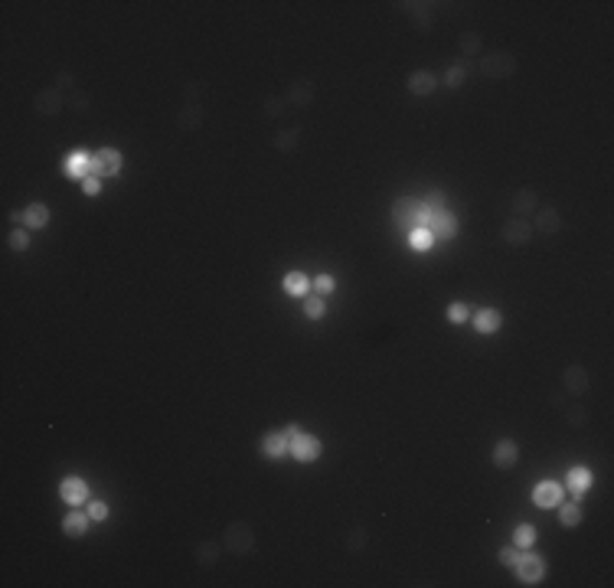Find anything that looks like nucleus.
<instances>
[{
	"instance_id": "9b49d317",
	"label": "nucleus",
	"mask_w": 614,
	"mask_h": 588,
	"mask_svg": "<svg viewBox=\"0 0 614 588\" xmlns=\"http://www.w3.org/2000/svg\"><path fill=\"white\" fill-rule=\"evenodd\" d=\"M59 497H63V503H69V507H82V503H88V484L82 481V477H65V481L59 484Z\"/></svg>"
},
{
	"instance_id": "a211bd4d",
	"label": "nucleus",
	"mask_w": 614,
	"mask_h": 588,
	"mask_svg": "<svg viewBox=\"0 0 614 588\" xmlns=\"http://www.w3.org/2000/svg\"><path fill=\"white\" fill-rule=\"evenodd\" d=\"M435 88H438V75L428 72V69H419V72L409 75V92H412V95L425 98V95H431Z\"/></svg>"
},
{
	"instance_id": "7c9ffc66",
	"label": "nucleus",
	"mask_w": 614,
	"mask_h": 588,
	"mask_svg": "<svg viewBox=\"0 0 614 588\" xmlns=\"http://www.w3.org/2000/svg\"><path fill=\"white\" fill-rule=\"evenodd\" d=\"M467 79V65H451L448 72H444V79H442V86H448V88H458Z\"/></svg>"
},
{
	"instance_id": "c756f323",
	"label": "nucleus",
	"mask_w": 614,
	"mask_h": 588,
	"mask_svg": "<svg viewBox=\"0 0 614 588\" xmlns=\"http://www.w3.org/2000/svg\"><path fill=\"white\" fill-rule=\"evenodd\" d=\"M311 291L314 294H321V298H327V294H334L337 291V278L334 275H317V278L311 281Z\"/></svg>"
},
{
	"instance_id": "39448f33",
	"label": "nucleus",
	"mask_w": 614,
	"mask_h": 588,
	"mask_svg": "<svg viewBox=\"0 0 614 588\" xmlns=\"http://www.w3.org/2000/svg\"><path fill=\"white\" fill-rule=\"evenodd\" d=\"M480 72L487 79H510V75L517 72V56L510 53H487L480 59Z\"/></svg>"
},
{
	"instance_id": "c85d7f7f",
	"label": "nucleus",
	"mask_w": 614,
	"mask_h": 588,
	"mask_svg": "<svg viewBox=\"0 0 614 588\" xmlns=\"http://www.w3.org/2000/svg\"><path fill=\"white\" fill-rule=\"evenodd\" d=\"M311 102V82H294V88H291V95H288V105H294V108H304Z\"/></svg>"
},
{
	"instance_id": "e433bc0d",
	"label": "nucleus",
	"mask_w": 614,
	"mask_h": 588,
	"mask_svg": "<svg viewBox=\"0 0 614 588\" xmlns=\"http://www.w3.org/2000/svg\"><path fill=\"white\" fill-rule=\"evenodd\" d=\"M496 559H500V566H507V569H513L519 562V549L517 546H503L500 553H496Z\"/></svg>"
},
{
	"instance_id": "412c9836",
	"label": "nucleus",
	"mask_w": 614,
	"mask_h": 588,
	"mask_svg": "<svg viewBox=\"0 0 614 588\" xmlns=\"http://www.w3.org/2000/svg\"><path fill=\"white\" fill-rule=\"evenodd\" d=\"M46 223H49V206L46 203H30L23 209V225L26 229H46Z\"/></svg>"
},
{
	"instance_id": "a19ab883",
	"label": "nucleus",
	"mask_w": 614,
	"mask_h": 588,
	"mask_svg": "<svg viewBox=\"0 0 614 588\" xmlns=\"http://www.w3.org/2000/svg\"><path fill=\"white\" fill-rule=\"evenodd\" d=\"M284 435H288V441H291V438H298V435H301V428H298V425L291 422V425L284 428Z\"/></svg>"
},
{
	"instance_id": "72a5a7b5",
	"label": "nucleus",
	"mask_w": 614,
	"mask_h": 588,
	"mask_svg": "<svg viewBox=\"0 0 614 588\" xmlns=\"http://www.w3.org/2000/svg\"><path fill=\"white\" fill-rule=\"evenodd\" d=\"M86 514H88V520H92V523H102V520H108V503L105 500H92L86 507Z\"/></svg>"
},
{
	"instance_id": "f8f14e48",
	"label": "nucleus",
	"mask_w": 614,
	"mask_h": 588,
	"mask_svg": "<svg viewBox=\"0 0 614 588\" xmlns=\"http://www.w3.org/2000/svg\"><path fill=\"white\" fill-rule=\"evenodd\" d=\"M565 484H569V493L575 497V500H582L585 493L592 491V484H595V474L588 468H569V474H565Z\"/></svg>"
},
{
	"instance_id": "473e14b6",
	"label": "nucleus",
	"mask_w": 614,
	"mask_h": 588,
	"mask_svg": "<svg viewBox=\"0 0 614 588\" xmlns=\"http://www.w3.org/2000/svg\"><path fill=\"white\" fill-rule=\"evenodd\" d=\"M448 321H451V324H464V321H471V308H467L464 301H454L451 308H448Z\"/></svg>"
},
{
	"instance_id": "dca6fc26",
	"label": "nucleus",
	"mask_w": 614,
	"mask_h": 588,
	"mask_svg": "<svg viewBox=\"0 0 614 588\" xmlns=\"http://www.w3.org/2000/svg\"><path fill=\"white\" fill-rule=\"evenodd\" d=\"M33 105H36V111H40V115H56V111L63 108V88H56V86L43 88L40 95L33 98Z\"/></svg>"
},
{
	"instance_id": "0eeeda50",
	"label": "nucleus",
	"mask_w": 614,
	"mask_h": 588,
	"mask_svg": "<svg viewBox=\"0 0 614 588\" xmlns=\"http://www.w3.org/2000/svg\"><path fill=\"white\" fill-rule=\"evenodd\" d=\"M562 500H565V487L559 481H542L533 487V503L539 510H556Z\"/></svg>"
},
{
	"instance_id": "6e6552de",
	"label": "nucleus",
	"mask_w": 614,
	"mask_h": 588,
	"mask_svg": "<svg viewBox=\"0 0 614 588\" xmlns=\"http://www.w3.org/2000/svg\"><path fill=\"white\" fill-rule=\"evenodd\" d=\"M321 438L317 435H307V431H301L298 438H291V458L294 461H301V464H314V461L321 458Z\"/></svg>"
},
{
	"instance_id": "ddd939ff",
	"label": "nucleus",
	"mask_w": 614,
	"mask_h": 588,
	"mask_svg": "<svg viewBox=\"0 0 614 588\" xmlns=\"http://www.w3.org/2000/svg\"><path fill=\"white\" fill-rule=\"evenodd\" d=\"M261 454L268 461H281L284 454H291V441L284 431H268L265 438H261Z\"/></svg>"
},
{
	"instance_id": "f257e3e1",
	"label": "nucleus",
	"mask_w": 614,
	"mask_h": 588,
	"mask_svg": "<svg viewBox=\"0 0 614 588\" xmlns=\"http://www.w3.org/2000/svg\"><path fill=\"white\" fill-rule=\"evenodd\" d=\"M392 223L405 235H409L412 229H419L421 225V200H415V196H399L396 206H392Z\"/></svg>"
},
{
	"instance_id": "7ed1b4c3",
	"label": "nucleus",
	"mask_w": 614,
	"mask_h": 588,
	"mask_svg": "<svg viewBox=\"0 0 614 588\" xmlns=\"http://www.w3.org/2000/svg\"><path fill=\"white\" fill-rule=\"evenodd\" d=\"M421 229H428L435 235V242H448V239L458 235V216H451L448 209H442V213H425L421 209Z\"/></svg>"
},
{
	"instance_id": "a878e982",
	"label": "nucleus",
	"mask_w": 614,
	"mask_h": 588,
	"mask_svg": "<svg viewBox=\"0 0 614 588\" xmlns=\"http://www.w3.org/2000/svg\"><path fill=\"white\" fill-rule=\"evenodd\" d=\"M513 546H517V549H533V546H536V526L519 523L517 530H513Z\"/></svg>"
},
{
	"instance_id": "2f4dec72",
	"label": "nucleus",
	"mask_w": 614,
	"mask_h": 588,
	"mask_svg": "<svg viewBox=\"0 0 614 588\" xmlns=\"http://www.w3.org/2000/svg\"><path fill=\"white\" fill-rule=\"evenodd\" d=\"M421 209H425V213H442V209H444V193L442 190H431L428 196L421 200Z\"/></svg>"
},
{
	"instance_id": "cd10ccee",
	"label": "nucleus",
	"mask_w": 614,
	"mask_h": 588,
	"mask_svg": "<svg viewBox=\"0 0 614 588\" xmlns=\"http://www.w3.org/2000/svg\"><path fill=\"white\" fill-rule=\"evenodd\" d=\"M409 246L415 248V252H428V248L435 246V235L419 225V229H412V232H409Z\"/></svg>"
},
{
	"instance_id": "bb28decb",
	"label": "nucleus",
	"mask_w": 614,
	"mask_h": 588,
	"mask_svg": "<svg viewBox=\"0 0 614 588\" xmlns=\"http://www.w3.org/2000/svg\"><path fill=\"white\" fill-rule=\"evenodd\" d=\"M323 314H327V301L321 298V294H307V298H304V317H311V321H321Z\"/></svg>"
},
{
	"instance_id": "f704fd0d",
	"label": "nucleus",
	"mask_w": 614,
	"mask_h": 588,
	"mask_svg": "<svg viewBox=\"0 0 614 588\" xmlns=\"http://www.w3.org/2000/svg\"><path fill=\"white\" fill-rule=\"evenodd\" d=\"M298 134H301V128H288V131H281L278 141H275V148H278V150H291L294 144H298Z\"/></svg>"
},
{
	"instance_id": "2eb2a0df",
	"label": "nucleus",
	"mask_w": 614,
	"mask_h": 588,
	"mask_svg": "<svg viewBox=\"0 0 614 588\" xmlns=\"http://www.w3.org/2000/svg\"><path fill=\"white\" fill-rule=\"evenodd\" d=\"M490 458H494V464L496 468H513V464H517L519 461V445L513 438H503V441H496L494 445V451H490Z\"/></svg>"
},
{
	"instance_id": "393cba45",
	"label": "nucleus",
	"mask_w": 614,
	"mask_h": 588,
	"mask_svg": "<svg viewBox=\"0 0 614 588\" xmlns=\"http://www.w3.org/2000/svg\"><path fill=\"white\" fill-rule=\"evenodd\" d=\"M556 510H559V523L562 526H569V530H572V526L582 523V503H579V500H569V503L562 500Z\"/></svg>"
},
{
	"instance_id": "6ab92c4d",
	"label": "nucleus",
	"mask_w": 614,
	"mask_h": 588,
	"mask_svg": "<svg viewBox=\"0 0 614 588\" xmlns=\"http://www.w3.org/2000/svg\"><path fill=\"white\" fill-rule=\"evenodd\" d=\"M471 324H474L477 333H496L500 331V324H503V317H500V310L496 308H484V310H477Z\"/></svg>"
},
{
	"instance_id": "f03ea898",
	"label": "nucleus",
	"mask_w": 614,
	"mask_h": 588,
	"mask_svg": "<svg viewBox=\"0 0 614 588\" xmlns=\"http://www.w3.org/2000/svg\"><path fill=\"white\" fill-rule=\"evenodd\" d=\"M223 546H226L232 556H248L255 549V530L248 523H229L226 526V536H223Z\"/></svg>"
},
{
	"instance_id": "1a4fd4ad",
	"label": "nucleus",
	"mask_w": 614,
	"mask_h": 588,
	"mask_svg": "<svg viewBox=\"0 0 614 588\" xmlns=\"http://www.w3.org/2000/svg\"><path fill=\"white\" fill-rule=\"evenodd\" d=\"M500 235H503V242H510V246H526L529 239H533V223H529V219L513 216L510 223H503Z\"/></svg>"
},
{
	"instance_id": "9d476101",
	"label": "nucleus",
	"mask_w": 614,
	"mask_h": 588,
	"mask_svg": "<svg viewBox=\"0 0 614 588\" xmlns=\"http://www.w3.org/2000/svg\"><path fill=\"white\" fill-rule=\"evenodd\" d=\"M63 173L69 177V180H86L88 173H92V154H82V150H72V154H65Z\"/></svg>"
},
{
	"instance_id": "20e7f679",
	"label": "nucleus",
	"mask_w": 614,
	"mask_h": 588,
	"mask_svg": "<svg viewBox=\"0 0 614 588\" xmlns=\"http://www.w3.org/2000/svg\"><path fill=\"white\" fill-rule=\"evenodd\" d=\"M513 572H517V578L523 582V585H539V582L546 578V572H549V566H546V559L542 556L526 553V556H519V562L513 566Z\"/></svg>"
},
{
	"instance_id": "58836bf2",
	"label": "nucleus",
	"mask_w": 614,
	"mask_h": 588,
	"mask_svg": "<svg viewBox=\"0 0 614 588\" xmlns=\"http://www.w3.org/2000/svg\"><path fill=\"white\" fill-rule=\"evenodd\" d=\"M461 49H464L467 56H474L477 49H480V36H477V33H471L467 40H461Z\"/></svg>"
},
{
	"instance_id": "5701e85b",
	"label": "nucleus",
	"mask_w": 614,
	"mask_h": 588,
	"mask_svg": "<svg viewBox=\"0 0 614 588\" xmlns=\"http://www.w3.org/2000/svg\"><path fill=\"white\" fill-rule=\"evenodd\" d=\"M219 553H223V543H213V539H206V543L196 546V562L203 569H213L219 562Z\"/></svg>"
},
{
	"instance_id": "ea45409f",
	"label": "nucleus",
	"mask_w": 614,
	"mask_h": 588,
	"mask_svg": "<svg viewBox=\"0 0 614 588\" xmlns=\"http://www.w3.org/2000/svg\"><path fill=\"white\" fill-rule=\"evenodd\" d=\"M565 418H569L572 425H585V422H588V412H585V408H569Z\"/></svg>"
},
{
	"instance_id": "aec40b11",
	"label": "nucleus",
	"mask_w": 614,
	"mask_h": 588,
	"mask_svg": "<svg viewBox=\"0 0 614 588\" xmlns=\"http://www.w3.org/2000/svg\"><path fill=\"white\" fill-rule=\"evenodd\" d=\"M536 229H539V232H546V235L559 232V229H562L559 209H556V206H542V209H536Z\"/></svg>"
},
{
	"instance_id": "b1692460",
	"label": "nucleus",
	"mask_w": 614,
	"mask_h": 588,
	"mask_svg": "<svg viewBox=\"0 0 614 588\" xmlns=\"http://www.w3.org/2000/svg\"><path fill=\"white\" fill-rule=\"evenodd\" d=\"M536 209H539V200L533 190H519L517 196H513V213H517L519 219H526V216L536 213Z\"/></svg>"
},
{
	"instance_id": "4be33fe9",
	"label": "nucleus",
	"mask_w": 614,
	"mask_h": 588,
	"mask_svg": "<svg viewBox=\"0 0 614 588\" xmlns=\"http://www.w3.org/2000/svg\"><path fill=\"white\" fill-rule=\"evenodd\" d=\"M284 294H291V298H307L311 294V281L304 271H288L284 275Z\"/></svg>"
},
{
	"instance_id": "c9c22d12",
	"label": "nucleus",
	"mask_w": 614,
	"mask_h": 588,
	"mask_svg": "<svg viewBox=\"0 0 614 588\" xmlns=\"http://www.w3.org/2000/svg\"><path fill=\"white\" fill-rule=\"evenodd\" d=\"M7 242H10L13 252H26V248H30V235H26V229H13Z\"/></svg>"
},
{
	"instance_id": "f3484780",
	"label": "nucleus",
	"mask_w": 614,
	"mask_h": 588,
	"mask_svg": "<svg viewBox=\"0 0 614 588\" xmlns=\"http://www.w3.org/2000/svg\"><path fill=\"white\" fill-rule=\"evenodd\" d=\"M88 514L86 510H79V507H69V514L63 516V533L65 536H86L88 533Z\"/></svg>"
},
{
	"instance_id": "423d86ee",
	"label": "nucleus",
	"mask_w": 614,
	"mask_h": 588,
	"mask_svg": "<svg viewBox=\"0 0 614 588\" xmlns=\"http://www.w3.org/2000/svg\"><path fill=\"white\" fill-rule=\"evenodd\" d=\"M121 164H124V157H121L118 148H98L92 154V173L95 177H118Z\"/></svg>"
},
{
	"instance_id": "4c0bfd02",
	"label": "nucleus",
	"mask_w": 614,
	"mask_h": 588,
	"mask_svg": "<svg viewBox=\"0 0 614 588\" xmlns=\"http://www.w3.org/2000/svg\"><path fill=\"white\" fill-rule=\"evenodd\" d=\"M82 190H86V196H98V193H102V177L88 173L86 180H82Z\"/></svg>"
},
{
	"instance_id": "4468645a",
	"label": "nucleus",
	"mask_w": 614,
	"mask_h": 588,
	"mask_svg": "<svg viewBox=\"0 0 614 588\" xmlns=\"http://www.w3.org/2000/svg\"><path fill=\"white\" fill-rule=\"evenodd\" d=\"M565 389H569V396H575V399H582L585 392H588V386H592V379H588V373H585V366H579V363H572L569 370H565Z\"/></svg>"
}]
</instances>
